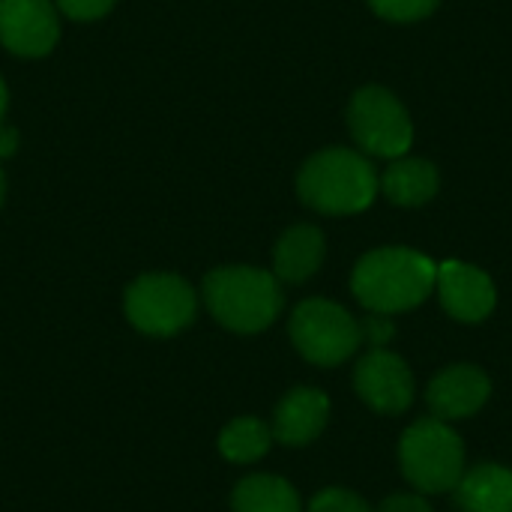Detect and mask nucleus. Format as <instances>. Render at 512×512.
Returning <instances> with one entry per match:
<instances>
[{"mask_svg": "<svg viewBox=\"0 0 512 512\" xmlns=\"http://www.w3.org/2000/svg\"><path fill=\"white\" fill-rule=\"evenodd\" d=\"M438 279V264L405 246H384L375 252H366L351 276L354 297L378 315H396L420 306L432 291Z\"/></svg>", "mask_w": 512, "mask_h": 512, "instance_id": "obj_1", "label": "nucleus"}, {"mask_svg": "<svg viewBox=\"0 0 512 512\" xmlns=\"http://www.w3.org/2000/svg\"><path fill=\"white\" fill-rule=\"evenodd\" d=\"M300 201L327 216H348L366 210L378 195V174L372 162L348 147L315 153L297 174Z\"/></svg>", "mask_w": 512, "mask_h": 512, "instance_id": "obj_2", "label": "nucleus"}, {"mask_svg": "<svg viewBox=\"0 0 512 512\" xmlns=\"http://www.w3.org/2000/svg\"><path fill=\"white\" fill-rule=\"evenodd\" d=\"M204 303L219 324L237 333L267 330L282 312L279 279L255 267H222L204 279Z\"/></svg>", "mask_w": 512, "mask_h": 512, "instance_id": "obj_3", "label": "nucleus"}, {"mask_svg": "<svg viewBox=\"0 0 512 512\" xmlns=\"http://www.w3.org/2000/svg\"><path fill=\"white\" fill-rule=\"evenodd\" d=\"M399 462L405 480L420 495H441L459 486L465 474V447L444 420H420L402 435Z\"/></svg>", "mask_w": 512, "mask_h": 512, "instance_id": "obj_4", "label": "nucleus"}, {"mask_svg": "<svg viewBox=\"0 0 512 512\" xmlns=\"http://www.w3.org/2000/svg\"><path fill=\"white\" fill-rule=\"evenodd\" d=\"M348 129L354 141L381 159H399L411 150L414 123L408 108L387 87L369 84L354 93L348 105Z\"/></svg>", "mask_w": 512, "mask_h": 512, "instance_id": "obj_5", "label": "nucleus"}, {"mask_svg": "<svg viewBox=\"0 0 512 512\" xmlns=\"http://www.w3.org/2000/svg\"><path fill=\"white\" fill-rule=\"evenodd\" d=\"M291 342L315 366L345 363L363 342L360 321L333 300H306L291 315Z\"/></svg>", "mask_w": 512, "mask_h": 512, "instance_id": "obj_6", "label": "nucleus"}, {"mask_svg": "<svg viewBox=\"0 0 512 512\" xmlns=\"http://www.w3.org/2000/svg\"><path fill=\"white\" fill-rule=\"evenodd\" d=\"M126 315L141 333L171 336L195 318V294L180 276H141L126 291Z\"/></svg>", "mask_w": 512, "mask_h": 512, "instance_id": "obj_7", "label": "nucleus"}, {"mask_svg": "<svg viewBox=\"0 0 512 512\" xmlns=\"http://www.w3.org/2000/svg\"><path fill=\"white\" fill-rule=\"evenodd\" d=\"M354 387L357 396L378 414H405L414 402V375L408 363L387 348H372L357 363Z\"/></svg>", "mask_w": 512, "mask_h": 512, "instance_id": "obj_8", "label": "nucleus"}, {"mask_svg": "<svg viewBox=\"0 0 512 512\" xmlns=\"http://www.w3.org/2000/svg\"><path fill=\"white\" fill-rule=\"evenodd\" d=\"M435 291H438L447 315L456 321H465V324H477V321L489 318L498 303L492 276L465 261H444L438 267Z\"/></svg>", "mask_w": 512, "mask_h": 512, "instance_id": "obj_9", "label": "nucleus"}, {"mask_svg": "<svg viewBox=\"0 0 512 512\" xmlns=\"http://www.w3.org/2000/svg\"><path fill=\"white\" fill-rule=\"evenodd\" d=\"M60 36L57 12L48 0H0V42L21 57H42Z\"/></svg>", "mask_w": 512, "mask_h": 512, "instance_id": "obj_10", "label": "nucleus"}, {"mask_svg": "<svg viewBox=\"0 0 512 512\" xmlns=\"http://www.w3.org/2000/svg\"><path fill=\"white\" fill-rule=\"evenodd\" d=\"M492 393V381L480 366L459 363L438 372L426 390V402L438 420H465L474 417Z\"/></svg>", "mask_w": 512, "mask_h": 512, "instance_id": "obj_11", "label": "nucleus"}, {"mask_svg": "<svg viewBox=\"0 0 512 512\" xmlns=\"http://www.w3.org/2000/svg\"><path fill=\"white\" fill-rule=\"evenodd\" d=\"M327 417H330V399L315 387H300L279 402L273 417V435L288 447H303L324 432Z\"/></svg>", "mask_w": 512, "mask_h": 512, "instance_id": "obj_12", "label": "nucleus"}, {"mask_svg": "<svg viewBox=\"0 0 512 512\" xmlns=\"http://www.w3.org/2000/svg\"><path fill=\"white\" fill-rule=\"evenodd\" d=\"M324 261V234L315 225L288 228L273 252V276L282 282H306Z\"/></svg>", "mask_w": 512, "mask_h": 512, "instance_id": "obj_13", "label": "nucleus"}, {"mask_svg": "<svg viewBox=\"0 0 512 512\" xmlns=\"http://www.w3.org/2000/svg\"><path fill=\"white\" fill-rule=\"evenodd\" d=\"M462 512H512V471L504 465H477L453 489Z\"/></svg>", "mask_w": 512, "mask_h": 512, "instance_id": "obj_14", "label": "nucleus"}, {"mask_svg": "<svg viewBox=\"0 0 512 512\" xmlns=\"http://www.w3.org/2000/svg\"><path fill=\"white\" fill-rule=\"evenodd\" d=\"M438 168L429 159H393V165L378 180L381 192L399 207H420L438 192Z\"/></svg>", "mask_w": 512, "mask_h": 512, "instance_id": "obj_15", "label": "nucleus"}, {"mask_svg": "<svg viewBox=\"0 0 512 512\" xmlns=\"http://www.w3.org/2000/svg\"><path fill=\"white\" fill-rule=\"evenodd\" d=\"M234 512H300V498L282 477H246L234 489Z\"/></svg>", "mask_w": 512, "mask_h": 512, "instance_id": "obj_16", "label": "nucleus"}, {"mask_svg": "<svg viewBox=\"0 0 512 512\" xmlns=\"http://www.w3.org/2000/svg\"><path fill=\"white\" fill-rule=\"evenodd\" d=\"M270 441H273V432L261 420L240 417L231 426H225V432L219 438V450L225 459L246 465V462H258L270 450Z\"/></svg>", "mask_w": 512, "mask_h": 512, "instance_id": "obj_17", "label": "nucleus"}, {"mask_svg": "<svg viewBox=\"0 0 512 512\" xmlns=\"http://www.w3.org/2000/svg\"><path fill=\"white\" fill-rule=\"evenodd\" d=\"M369 6L387 21H420L435 12L438 0H369Z\"/></svg>", "mask_w": 512, "mask_h": 512, "instance_id": "obj_18", "label": "nucleus"}, {"mask_svg": "<svg viewBox=\"0 0 512 512\" xmlns=\"http://www.w3.org/2000/svg\"><path fill=\"white\" fill-rule=\"evenodd\" d=\"M309 512H372V507L348 489H324L312 498Z\"/></svg>", "mask_w": 512, "mask_h": 512, "instance_id": "obj_19", "label": "nucleus"}, {"mask_svg": "<svg viewBox=\"0 0 512 512\" xmlns=\"http://www.w3.org/2000/svg\"><path fill=\"white\" fill-rule=\"evenodd\" d=\"M57 6L75 21H93L105 15L114 6V0H57Z\"/></svg>", "mask_w": 512, "mask_h": 512, "instance_id": "obj_20", "label": "nucleus"}, {"mask_svg": "<svg viewBox=\"0 0 512 512\" xmlns=\"http://www.w3.org/2000/svg\"><path fill=\"white\" fill-rule=\"evenodd\" d=\"M360 333H363V339L372 345V348H384L390 339H393V324H390V315H378V312H372V318H366L363 324H360Z\"/></svg>", "mask_w": 512, "mask_h": 512, "instance_id": "obj_21", "label": "nucleus"}, {"mask_svg": "<svg viewBox=\"0 0 512 512\" xmlns=\"http://www.w3.org/2000/svg\"><path fill=\"white\" fill-rule=\"evenodd\" d=\"M378 512H432V507H429V501L420 492L417 495L402 492V495H390Z\"/></svg>", "mask_w": 512, "mask_h": 512, "instance_id": "obj_22", "label": "nucleus"}, {"mask_svg": "<svg viewBox=\"0 0 512 512\" xmlns=\"http://www.w3.org/2000/svg\"><path fill=\"white\" fill-rule=\"evenodd\" d=\"M15 147H18V132H15L12 126H3V123H0V159L12 156Z\"/></svg>", "mask_w": 512, "mask_h": 512, "instance_id": "obj_23", "label": "nucleus"}, {"mask_svg": "<svg viewBox=\"0 0 512 512\" xmlns=\"http://www.w3.org/2000/svg\"><path fill=\"white\" fill-rule=\"evenodd\" d=\"M6 102H9V96H6V84L0 81V117H3V111H6Z\"/></svg>", "mask_w": 512, "mask_h": 512, "instance_id": "obj_24", "label": "nucleus"}, {"mask_svg": "<svg viewBox=\"0 0 512 512\" xmlns=\"http://www.w3.org/2000/svg\"><path fill=\"white\" fill-rule=\"evenodd\" d=\"M3 192H6V180H3V171H0V201H3Z\"/></svg>", "mask_w": 512, "mask_h": 512, "instance_id": "obj_25", "label": "nucleus"}]
</instances>
